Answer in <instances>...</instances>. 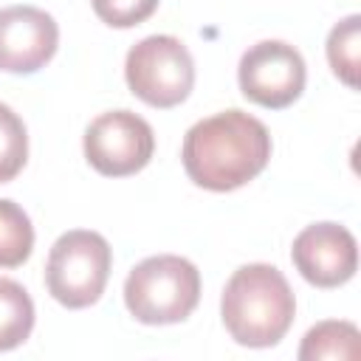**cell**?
<instances>
[{"label":"cell","instance_id":"1","mask_svg":"<svg viewBox=\"0 0 361 361\" xmlns=\"http://www.w3.org/2000/svg\"><path fill=\"white\" fill-rule=\"evenodd\" d=\"M180 158L195 186L231 192L268 166L271 135L259 118L243 110H223L189 127Z\"/></svg>","mask_w":361,"mask_h":361},{"label":"cell","instance_id":"2","mask_svg":"<svg viewBox=\"0 0 361 361\" xmlns=\"http://www.w3.org/2000/svg\"><path fill=\"white\" fill-rule=\"evenodd\" d=\"M220 316L228 336L243 347H274L296 316V299L279 268L251 262L231 274L220 296Z\"/></svg>","mask_w":361,"mask_h":361},{"label":"cell","instance_id":"3","mask_svg":"<svg viewBox=\"0 0 361 361\" xmlns=\"http://www.w3.org/2000/svg\"><path fill=\"white\" fill-rule=\"evenodd\" d=\"M200 302V271L178 254L141 259L124 279V305L144 324H178Z\"/></svg>","mask_w":361,"mask_h":361},{"label":"cell","instance_id":"4","mask_svg":"<svg viewBox=\"0 0 361 361\" xmlns=\"http://www.w3.org/2000/svg\"><path fill=\"white\" fill-rule=\"evenodd\" d=\"M110 265H113V251L99 231H87V228L65 231L51 245L45 262L48 293L71 310L90 307L104 293V285L110 279Z\"/></svg>","mask_w":361,"mask_h":361},{"label":"cell","instance_id":"5","mask_svg":"<svg viewBox=\"0 0 361 361\" xmlns=\"http://www.w3.org/2000/svg\"><path fill=\"white\" fill-rule=\"evenodd\" d=\"M124 79L133 96H138L144 104L166 110L186 102L192 93L195 59L178 37L152 34L127 51Z\"/></svg>","mask_w":361,"mask_h":361},{"label":"cell","instance_id":"6","mask_svg":"<svg viewBox=\"0 0 361 361\" xmlns=\"http://www.w3.org/2000/svg\"><path fill=\"white\" fill-rule=\"evenodd\" d=\"M155 152L152 127L133 110H110L93 118L85 130V158L107 178L141 172Z\"/></svg>","mask_w":361,"mask_h":361},{"label":"cell","instance_id":"7","mask_svg":"<svg viewBox=\"0 0 361 361\" xmlns=\"http://www.w3.org/2000/svg\"><path fill=\"white\" fill-rule=\"evenodd\" d=\"M307 68L302 54L282 39H262L251 45L237 65V82L248 102L282 110L293 104L305 90Z\"/></svg>","mask_w":361,"mask_h":361},{"label":"cell","instance_id":"8","mask_svg":"<svg viewBox=\"0 0 361 361\" xmlns=\"http://www.w3.org/2000/svg\"><path fill=\"white\" fill-rule=\"evenodd\" d=\"M290 259L302 279L316 288H338L353 279L358 268L355 237L338 223H313L293 240Z\"/></svg>","mask_w":361,"mask_h":361},{"label":"cell","instance_id":"9","mask_svg":"<svg viewBox=\"0 0 361 361\" xmlns=\"http://www.w3.org/2000/svg\"><path fill=\"white\" fill-rule=\"evenodd\" d=\"M59 45L56 20L37 6L0 8V71L37 73Z\"/></svg>","mask_w":361,"mask_h":361},{"label":"cell","instance_id":"10","mask_svg":"<svg viewBox=\"0 0 361 361\" xmlns=\"http://www.w3.org/2000/svg\"><path fill=\"white\" fill-rule=\"evenodd\" d=\"M361 355V333L353 322H319L299 347V361H355Z\"/></svg>","mask_w":361,"mask_h":361},{"label":"cell","instance_id":"11","mask_svg":"<svg viewBox=\"0 0 361 361\" xmlns=\"http://www.w3.org/2000/svg\"><path fill=\"white\" fill-rule=\"evenodd\" d=\"M34 330V302L28 290L0 276V353L20 347Z\"/></svg>","mask_w":361,"mask_h":361},{"label":"cell","instance_id":"12","mask_svg":"<svg viewBox=\"0 0 361 361\" xmlns=\"http://www.w3.org/2000/svg\"><path fill=\"white\" fill-rule=\"evenodd\" d=\"M34 248V226L28 214L14 203L0 197V268H20Z\"/></svg>","mask_w":361,"mask_h":361},{"label":"cell","instance_id":"13","mask_svg":"<svg viewBox=\"0 0 361 361\" xmlns=\"http://www.w3.org/2000/svg\"><path fill=\"white\" fill-rule=\"evenodd\" d=\"M358 31L361 17L350 14L341 23H336L327 37V62L347 87L358 85Z\"/></svg>","mask_w":361,"mask_h":361},{"label":"cell","instance_id":"14","mask_svg":"<svg viewBox=\"0 0 361 361\" xmlns=\"http://www.w3.org/2000/svg\"><path fill=\"white\" fill-rule=\"evenodd\" d=\"M28 161V133L23 118L0 102V183L14 180Z\"/></svg>","mask_w":361,"mask_h":361},{"label":"cell","instance_id":"15","mask_svg":"<svg viewBox=\"0 0 361 361\" xmlns=\"http://www.w3.org/2000/svg\"><path fill=\"white\" fill-rule=\"evenodd\" d=\"M90 6L110 28H133L155 14L158 0H90Z\"/></svg>","mask_w":361,"mask_h":361}]
</instances>
